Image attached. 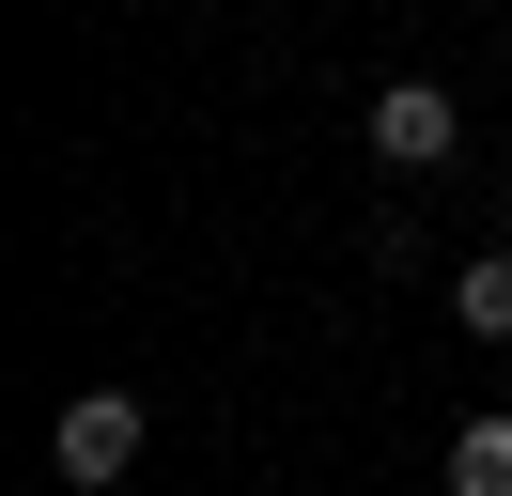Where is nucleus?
<instances>
[{
  "instance_id": "f257e3e1",
  "label": "nucleus",
  "mask_w": 512,
  "mask_h": 496,
  "mask_svg": "<svg viewBox=\"0 0 512 496\" xmlns=\"http://www.w3.org/2000/svg\"><path fill=\"white\" fill-rule=\"evenodd\" d=\"M47 465H63L78 496H109V481L140 465V388H78V403H63V434H47Z\"/></svg>"
},
{
  "instance_id": "f03ea898",
  "label": "nucleus",
  "mask_w": 512,
  "mask_h": 496,
  "mask_svg": "<svg viewBox=\"0 0 512 496\" xmlns=\"http://www.w3.org/2000/svg\"><path fill=\"white\" fill-rule=\"evenodd\" d=\"M373 155H388V171H435V155H466L450 78H388V93H373Z\"/></svg>"
},
{
  "instance_id": "7ed1b4c3",
  "label": "nucleus",
  "mask_w": 512,
  "mask_h": 496,
  "mask_svg": "<svg viewBox=\"0 0 512 496\" xmlns=\"http://www.w3.org/2000/svg\"><path fill=\"white\" fill-rule=\"evenodd\" d=\"M450 326H466V341H512V248H466V264H450Z\"/></svg>"
},
{
  "instance_id": "20e7f679",
  "label": "nucleus",
  "mask_w": 512,
  "mask_h": 496,
  "mask_svg": "<svg viewBox=\"0 0 512 496\" xmlns=\"http://www.w3.org/2000/svg\"><path fill=\"white\" fill-rule=\"evenodd\" d=\"M450 496H512V419H466V434H450Z\"/></svg>"
}]
</instances>
